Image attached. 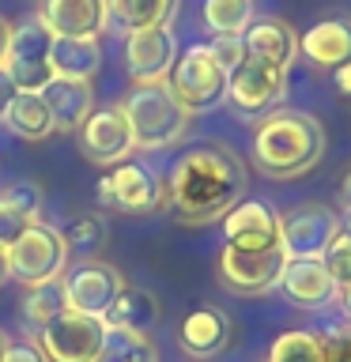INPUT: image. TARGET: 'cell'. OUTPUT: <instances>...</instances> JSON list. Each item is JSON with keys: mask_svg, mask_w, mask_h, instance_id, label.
Segmentation results:
<instances>
[{"mask_svg": "<svg viewBox=\"0 0 351 362\" xmlns=\"http://www.w3.org/2000/svg\"><path fill=\"white\" fill-rule=\"evenodd\" d=\"M246 163L231 147L204 144L192 147L170 170V208L185 226L219 223L246 197Z\"/></svg>", "mask_w": 351, "mask_h": 362, "instance_id": "cell-1", "label": "cell"}, {"mask_svg": "<svg viewBox=\"0 0 351 362\" xmlns=\"http://www.w3.org/2000/svg\"><path fill=\"white\" fill-rule=\"evenodd\" d=\"M321 155L325 124L306 110H272L253 132V166L272 181H299Z\"/></svg>", "mask_w": 351, "mask_h": 362, "instance_id": "cell-2", "label": "cell"}, {"mask_svg": "<svg viewBox=\"0 0 351 362\" xmlns=\"http://www.w3.org/2000/svg\"><path fill=\"white\" fill-rule=\"evenodd\" d=\"M136 151H166L185 140L192 113L174 98L170 83H136L121 102Z\"/></svg>", "mask_w": 351, "mask_h": 362, "instance_id": "cell-3", "label": "cell"}, {"mask_svg": "<svg viewBox=\"0 0 351 362\" xmlns=\"http://www.w3.org/2000/svg\"><path fill=\"white\" fill-rule=\"evenodd\" d=\"M95 197L106 211H121V215H155V211L170 208L166 181L147 163H136V158H125V163L110 166L98 181Z\"/></svg>", "mask_w": 351, "mask_h": 362, "instance_id": "cell-4", "label": "cell"}, {"mask_svg": "<svg viewBox=\"0 0 351 362\" xmlns=\"http://www.w3.org/2000/svg\"><path fill=\"white\" fill-rule=\"evenodd\" d=\"M166 83L189 113H208L219 102H226V68L212 57L208 42L189 45L185 53H178Z\"/></svg>", "mask_w": 351, "mask_h": 362, "instance_id": "cell-5", "label": "cell"}, {"mask_svg": "<svg viewBox=\"0 0 351 362\" xmlns=\"http://www.w3.org/2000/svg\"><path fill=\"white\" fill-rule=\"evenodd\" d=\"M8 268L11 279H19L23 287H42L53 283L68 272V245L57 226L50 223H30L19 234V242L8 245Z\"/></svg>", "mask_w": 351, "mask_h": 362, "instance_id": "cell-6", "label": "cell"}, {"mask_svg": "<svg viewBox=\"0 0 351 362\" xmlns=\"http://www.w3.org/2000/svg\"><path fill=\"white\" fill-rule=\"evenodd\" d=\"M4 72L11 76L16 90H45L57 79L53 72V30L34 16L11 27L8 53H4Z\"/></svg>", "mask_w": 351, "mask_h": 362, "instance_id": "cell-7", "label": "cell"}, {"mask_svg": "<svg viewBox=\"0 0 351 362\" xmlns=\"http://www.w3.org/2000/svg\"><path fill=\"white\" fill-rule=\"evenodd\" d=\"M283 98H287V72H283V68H272L265 61L246 57V61L226 76V102H231L234 113L246 121L268 117L272 110L283 106Z\"/></svg>", "mask_w": 351, "mask_h": 362, "instance_id": "cell-8", "label": "cell"}, {"mask_svg": "<svg viewBox=\"0 0 351 362\" xmlns=\"http://www.w3.org/2000/svg\"><path fill=\"white\" fill-rule=\"evenodd\" d=\"M283 264H287L283 245H272V249H231V245H223L219 283L231 294L257 298V294H268V291L280 287Z\"/></svg>", "mask_w": 351, "mask_h": 362, "instance_id": "cell-9", "label": "cell"}, {"mask_svg": "<svg viewBox=\"0 0 351 362\" xmlns=\"http://www.w3.org/2000/svg\"><path fill=\"white\" fill-rule=\"evenodd\" d=\"M102 336H106V325L98 317L64 310L42 332H34V344L42 347L45 362H95Z\"/></svg>", "mask_w": 351, "mask_h": 362, "instance_id": "cell-10", "label": "cell"}, {"mask_svg": "<svg viewBox=\"0 0 351 362\" xmlns=\"http://www.w3.org/2000/svg\"><path fill=\"white\" fill-rule=\"evenodd\" d=\"M340 234V215L328 204H299L280 215V245L287 257H325Z\"/></svg>", "mask_w": 351, "mask_h": 362, "instance_id": "cell-11", "label": "cell"}, {"mask_svg": "<svg viewBox=\"0 0 351 362\" xmlns=\"http://www.w3.org/2000/svg\"><path fill=\"white\" fill-rule=\"evenodd\" d=\"M125 287V276L106 260H84L76 264L72 272L61 276V291H64V305L76 313H87V317H106V310L113 305V298L121 294Z\"/></svg>", "mask_w": 351, "mask_h": 362, "instance_id": "cell-12", "label": "cell"}, {"mask_svg": "<svg viewBox=\"0 0 351 362\" xmlns=\"http://www.w3.org/2000/svg\"><path fill=\"white\" fill-rule=\"evenodd\" d=\"M79 151L95 166H117L125 158H132L136 147H132V132L121 106L91 110V117L79 124Z\"/></svg>", "mask_w": 351, "mask_h": 362, "instance_id": "cell-13", "label": "cell"}, {"mask_svg": "<svg viewBox=\"0 0 351 362\" xmlns=\"http://www.w3.org/2000/svg\"><path fill=\"white\" fill-rule=\"evenodd\" d=\"M174 61H178V38L170 27L132 30L129 42H125V68L136 83H166Z\"/></svg>", "mask_w": 351, "mask_h": 362, "instance_id": "cell-14", "label": "cell"}, {"mask_svg": "<svg viewBox=\"0 0 351 362\" xmlns=\"http://www.w3.org/2000/svg\"><path fill=\"white\" fill-rule=\"evenodd\" d=\"M223 238L231 249H272L280 245V211L265 200H238L223 215Z\"/></svg>", "mask_w": 351, "mask_h": 362, "instance_id": "cell-15", "label": "cell"}, {"mask_svg": "<svg viewBox=\"0 0 351 362\" xmlns=\"http://www.w3.org/2000/svg\"><path fill=\"white\" fill-rule=\"evenodd\" d=\"M280 291L299 310H321L336 298V283L328 276L321 257H287L280 276Z\"/></svg>", "mask_w": 351, "mask_h": 362, "instance_id": "cell-16", "label": "cell"}, {"mask_svg": "<svg viewBox=\"0 0 351 362\" xmlns=\"http://www.w3.org/2000/svg\"><path fill=\"white\" fill-rule=\"evenodd\" d=\"M38 19L57 38H98L110 27L106 0H42Z\"/></svg>", "mask_w": 351, "mask_h": 362, "instance_id": "cell-17", "label": "cell"}, {"mask_svg": "<svg viewBox=\"0 0 351 362\" xmlns=\"http://www.w3.org/2000/svg\"><path fill=\"white\" fill-rule=\"evenodd\" d=\"M242 45H246V57L265 61L272 68H283V72H291V61L299 57V34H294L291 23H283L276 16L249 23L242 34Z\"/></svg>", "mask_w": 351, "mask_h": 362, "instance_id": "cell-18", "label": "cell"}, {"mask_svg": "<svg viewBox=\"0 0 351 362\" xmlns=\"http://www.w3.org/2000/svg\"><path fill=\"white\" fill-rule=\"evenodd\" d=\"M178 344L197 362L215 358L226 344H231V317L223 310H215V305H200V310H192L185 321H181Z\"/></svg>", "mask_w": 351, "mask_h": 362, "instance_id": "cell-19", "label": "cell"}, {"mask_svg": "<svg viewBox=\"0 0 351 362\" xmlns=\"http://www.w3.org/2000/svg\"><path fill=\"white\" fill-rule=\"evenodd\" d=\"M299 53L313 68H340L344 61H351V19L333 16V19L313 23L299 38Z\"/></svg>", "mask_w": 351, "mask_h": 362, "instance_id": "cell-20", "label": "cell"}, {"mask_svg": "<svg viewBox=\"0 0 351 362\" xmlns=\"http://www.w3.org/2000/svg\"><path fill=\"white\" fill-rule=\"evenodd\" d=\"M42 98L53 113V132H79V124L95 110V90H91L87 79H61L57 76L42 90Z\"/></svg>", "mask_w": 351, "mask_h": 362, "instance_id": "cell-21", "label": "cell"}, {"mask_svg": "<svg viewBox=\"0 0 351 362\" xmlns=\"http://www.w3.org/2000/svg\"><path fill=\"white\" fill-rule=\"evenodd\" d=\"M42 211V189L34 181H16L11 189L0 192V245L19 242V234L27 230L30 223H38Z\"/></svg>", "mask_w": 351, "mask_h": 362, "instance_id": "cell-22", "label": "cell"}, {"mask_svg": "<svg viewBox=\"0 0 351 362\" xmlns=\"http://www.w3.org/2000/svg\"><path fill=\"white\" fill-rule=\"evenodd\" d=\"M159 317H163V310H159L155 294L125 283L121 294L106 310V317H102V325L106 328H129V332H151V328L159 325Z\"/></svg>", "mask_w": 351, "mask_h": 362, "instance_id": "cell-23", "label": "cell"}, {"mask_svg": "<svg viewBox=\"0 0 351 362\" xmlns=\"http://www.w3.org/2000/svg\"><path fill=\"white\" fill-rule=\"evenodd\" d=\"M0 121L8 124V132L23 136V140H45V136H53V113L45 106L42 90H16Z\"/></svg>", "mask_w": 351, "mask_h": 362, "instance_id": "cell-24", "label": "cell"}, {"mask_svg": "<svg viewBox=\"0 0 351 362\" xmlns=\"http://www.w3.org/2000/svg\"><path fill=\"white\" fill-rule=\"evenodd\" d=\"M102 68L98 38H57L53 34V72L61 79H95Z\"/></svg>", "mask_w": 351, "mask_h": 362, "instance_id": "cell-25", "label": "cell"}, {"mask_svg": "<svg viewBox=\"0 0 351 362\" xmlns=\"http://www.w3.org/2000/svg\"><path fill=\"white\" fill-rule=\"evenodd\" d=\"M110 4V23L121 30H151V27H170L178 16L181 0H106Z\"/></svg>", "mask_w": 351, "mask_h": 362, "instance_id": "cell-26", "label": "cell"}, {"mask_svg": "<svg viewBox=\"0 0 351 362\" xmlns=\"http://www.w3.org/2000/svg\"><path fill=\"white\" fill-rule=\"evenodd\" d=\"M95 362H159V347L147 332H129V328H106Z\"/></svg>", "mask_w": 351, "mask_h": 362, "instance_id": "cell-27", "label": "cell"}, {"mask_svg": "<svg viewBox=\"0 0 351 362\" xmlns=\"http://www.w3.org/2000/svg\"><path fill=\"white\" fill-rule=\"evenodd\" d=\"M68 310L64 305V291H61V279L53 283H42V287H27V298H23V325L27 332H42L53 317H61Z\"/></svg>", "mask_w": 351, "mask_h": 362, "instance_id": "cell-28", "label": "cell"}, {"mask_svg": "<svg viewBox=\"0 0 351 362\" xmlns=\"http://www.w3.org/2000/svg\"><path fill=\"white\" fill-rule=\"evenodd\" d=\"M204 23H208L212 38L215 34L242 38L246 27L253 23V0H204Z\"/></svg>", "mask_w": 351, "mask_h": 362, "instance_id": "cell-29", "label": "cell"}, {"mask_svg": "<svg viewBox=\"0 0 351 362\" xmlns=\"http://www.w3.org/2000/svg\"><path fill=\"white\" fill-rule=\"evenodd\" d=\"M268 362H325L321 355V339L313 332H283L272 339L268 347Z\"/></svg>", "mask_w": 351, "mask_h": 362, "instance_id": "cell-30", "label": "cell"}, {"mask_svg": "<svg viewBox=\"0 0 351 362\" xmlns=\"http://www.w3.org/2000/svg\"><path fill=\"white\" fill-rule=\"evenodd\" d=\"M68 253L72 249H79V253H87V249L102 245V238H106V223H102V215H79V219H72L61 230Z\"/></svg>", "mask_w": 351, "mask_h": 362, "instance_id": "cell-31", "label": "cell"}, {"mask_svg": "<svg viewBox=\"0 0 351 362\" xmlns=\"http://www.w3.org/2000/svg\"><path fill=\"white\" fill-rule=\"evenodd\" d=\"M321 260H325L328 276H333V283H336V291L351 287V234H347V230H340V234L333 238V245L325 249Z\"/></svg>", "mask_w": 351, "mask_h": 362, "instance_id": "cell-32", "label": "cell"}, {"mask_svg": "<svg viewBox=\"0 0 351 362\" xmlns=\"http://www.w3.org/2000/svg\"><path fill=\"white\" fill-rule=\"evenodd\" d=\"M317 339H321L325 362H351V317H347V321L328 325Z\"/></svg>", "mask_w": 351, "mask_h": 362, "instance_id": "cell-33", "label": "cell"}, {"mask_svg": "<svg viewBox=\"0 0 351 362\" xmlns=\"http://www.w3.org/2000/svg\"><path fill=\"white\" fill-rule=\"evenodd\" d=\"M208 49H212L215 61L226 68V76H231L234 68L246 61V45H242V38H231V34H215V38L208 42Z\"/></svg>", "mask_w": 351, "mask_h": 362, "instance_id": "cell-34", "label": "cell"}, {"mask_svg": "<svg viewBox=\"0 0 351 362\" xmlns=\"http://www.w3.org/2000/svg\"><path fill=\"white\" fill-rule=\"evenodd\" d=\"M4 362H45V355L34 339H16V344H8V351H4Z\"/></svg>", "mask_w": 351, "mask_h": 362, "instance_id": "cell-35", "label": "cell"}, {"mask_svg": "<svg viewBox=\"0 0 351 362\" xmlns=\"http://www.w3.org/2000/svg\"><path fill=\"white\" fill-rule=\"evenodd\" d=\"M333 83H336V90H340V95H344V98H351V61H344V64H340V68H333Z\"/></svg>", "mask_w": 351, "mask_h": 362, "instance_id": "cell-36", "label": "cell"}, {"mask_svg": "<svg viewBox=\"0 0 351 362\" xmlns=\"http://www.w3.org/2000/svg\"><path fill=\"white\" fill-rule=\"evenodd\" d=\"M11 95H16V83H11V76L0 68V117H4V106L11 102Z\"/></svg>", "mask_w": 351, "mask_h": 362, "instance_id": "cell-37", "label": "cell"}, {"mask_svg": "<svg viewBox=\"0 0 351 362\" xmlns=\"http://www.w3.org/2000/svg\"><path fill=\"white\" fill-rule=\"evenodd\" d=\"M347 208H351V170L340 181V211H347Z\"/></svg>", "mask_w": 351, "mask_h": 362, "instance_id": "cell-38", "label": "cell"}, {"mask_svg": "<svg viewBox=\"0 0 351 362\" xmlns=\"http://www.w3.org/2000/svg\"><path fill=\"white\" fill-rule=\"evenodd\" d=\"M8 38H11V23L0 16V64H4V53H8Z\"/></svg>", "mask_w": 351, "mask_h": 362, "instance_id": "cell-39", "label": "cell"}, {"mask_svg": "<svg viewBox=\"0 0 351 362\" xmlns=\"http://www.w3.org/2000/svg\"><path fill=\"white\" fill-rule=\"evenodd\" d=\"M8 279H11V268H8V249L0 245V287H4Z\"/></svg>", "mask_w": 351, "mask_h": 362, "instance_id": "cell-40", "label": "cell"}, {"mask_svg": "<svg viewBox=\"0 0 351 362\" xmlns=\"http://www.w3.org/2000/svg\"><path fill=\"white\" fill-rule=\"evenodd\" d=\"M336 298L344 302V310H347V317H351V287H344V291H336Z\"/></svg>", "mask_w": 351, "mask_h": 362, "instance_id": "cell-41", "label": "cell"}, {"mask_svg": "<svg viewBox=\"0 0 351 362\" xmlns=\"http://www.w3.org/2000/svg\"><path fill=\"white\" fill-rule=\"evenodd\" d=\"M340 230H347V234H351V208L344 211V219H340Z\"/></svg>", "mask_w": 351, "mask_h": 362, "instance_id": "cell-42", "label": "cell"}, {"mask_svg": "<svg viewBox=\"0 0 351 362\" xmlns=\"http://www.w3.org/2000/svg\"><path fill=\"white\" fill-rule=\"evenodd\" d=\"M8 344H11L8 332H0V362H4V351H8Z\"/></svg>", "mask_w": 351, "mask_h": 362, "instance_id": "cell-43", "label": "cell"}]
</instances>
